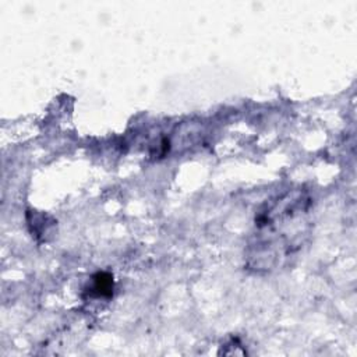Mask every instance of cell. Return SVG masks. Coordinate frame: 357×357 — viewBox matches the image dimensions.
Instances as JSON below:
<instances>
[{
    "instance_id": "obj_1",
    "label": "cell",
    "mask_w": 357,
    "mask_h": 357,
    "mask_svg": "<svg viewBox=\"0 0 357 357\" xmlns=\"http://www.w3.org/2000/svg\"><path fill=\"white\" fill-rule=\"evenodd\" d=\"M311 197L305 190H289L269 199L255 215L247 247V266L272 271L297 252L311 230Z\"/></svg>"
},
{
    "instance_id": "obj_2",
    "label": "cell",
    "mask_w": 357,
    "mask_h": 357,
    "mask_svg": "<svg viewBox=\"0 0 357 357\" xmlns=\"http://www.w3.org/2000/svg\"><path fill=\"white\" fill-rule=\"evenodd\" d=\"M114 290V280L109 272H98L91 278L85 293L91 298H110Z\"/></svg>"
}]
</instances>
